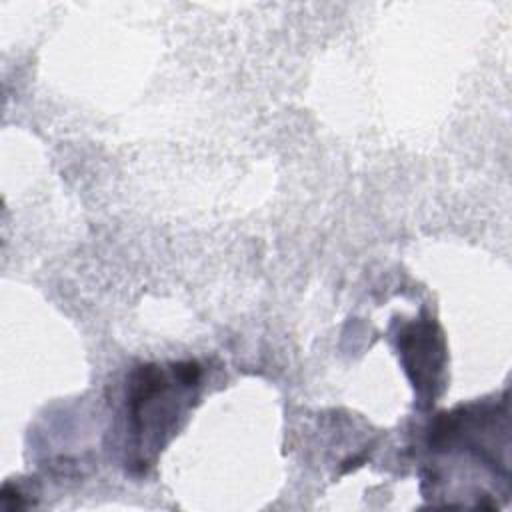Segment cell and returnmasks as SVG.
<instances>
[{
	"label": "cell",
	"mask_w": 512,
	"mask_h": 512,
	"mask_svg": "<svg viewBox=\"0 0 512 512\" xmlns=\"http://www.w3.org/2000/svg\"><path fill=\"white\" fill-rule=\"evenodd\" d=\"M198 380L200 366L192 360L172 364L170 372L154 364L134 370L126 396L132 434L136 438L146 434V440L154 448H160L164 436L174 430L176 418L184 408L180 398H188L190 390L198 386Z\"/></svg>",
	"instance_id": "1"
}]
</instances>
